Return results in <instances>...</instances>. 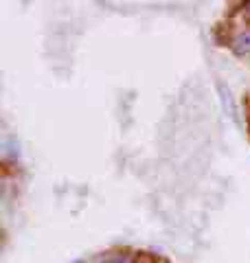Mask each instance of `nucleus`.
<instances>
[{"mask_svg": "<svg viewBox=\"0 0 250 263\" xmlns=\"http://www.w3.org/2000/svg\"><path fill=\"white\" fill-rule=\"evenodd\" d=\"M237 51L244 53V51H250V35H241L237 40Z\"/></svg>", "mask_w": 250, "mask_h": 263, "instance_id": "nucleus-1", "label": "nucleus"}, {"mask_svg": "<svg viewBox=\"0 0 250 263\" xmlns=\"http://www.w3.org/2000/svg\"><path fill=\"white\" fill-rule=\"evenodd\" d=\"M75 263H81V261H75Z\"/></svg>", "mask_w": 250, "mask_h": 263, "instance_id": "nucleus-3", "label": "nucleus"}, {"mask_svg": "<svg viewBox=\"0 0 250 263\" xmlns=\"http://www.w3.org/2000/svg\"><path fill=\"white\" fill-rule=\"evenodd\" d=\"M246 9H248V13H246V15H248V20H250V5L246 7Z\"/></svg>", "mask_w": 250, "mask_h": 263, "instance_id": "nucleus-2", "label": "nucleus"}]
</instances>
